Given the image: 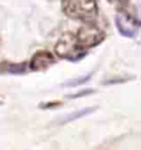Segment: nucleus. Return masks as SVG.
I'll list each match as a JSON object with an SVG mask.
<instances>
[{
    "instance_id": "obj_1",
    "label": "nucleus",
    "mask_w": 141,
    "mask_h": 150,
    "mask_svg": "<svg viewBox=\"0 0 141 150\" xmlns=\"http://www.w3.org/2000/svg\"><path fill=\"white\" fill-rule=\"evenodd\" d=\"M62 11L70 19L89 21L98 14V6L94 0H62Z\"/></svg>"
},
{
    "instance_id": "obj_2",
    "label": "nucleus",
    "mask_w": 141,
    "mask_h": 150,
    "mask_svg": "<svg viewBox=\"0 0 141 150\" xmlns=\"http://www.w3.org/2000/svg\"><path fill=\"white\" fill-rule=\"evenodd\" d=\"M105 34L94 25H84L79 28L75 35V40L80 49H92L104 41Z\"/></svg>"
},
{
    "instance_id": "obj_3",
    "label": "nucleus",
    "mask_w": 141,
    "mask_h": 150,
    "mask_svg": "<svg viewBox=\"0 0 141 150\" xmlns=\"http://www.w3.org/2000/svg\"><path fill=\"white\" fill-rule=\"evenodd\" d=\"M55 52L58 57L67 58V60H75L80 58L84 53H82V49L78 46L75 36L72 34H64L55 45Z\"/></svg>"
},
{
    "instance_id": "obj_4",
    "label": "nucleus",
    "mask_w": 141,
    "mask_h": 150,
    "mask_svg": "<svg viewBox=\"0 0 141 150\" xmlns=\"http://www.w3.org/2000/svg\"><path fill=\"white\" fill-rule=\"evenodd\" d=\"M116 28L123 36L133 39L136 35V31L139 28V23L130 15H118L115 18Z\"/></svg>"
},
{
    "instance_id": "obj_5",
    "label": "nucleus",
    "mask_w": 141,
    "mask_h": 150,
    "mask_svg": "<svg viewBox=\"0 0 141 150\" xmlns=\"http://www.w3.org/2000/svg\"><path fill=\"white\" fill-rule=\"evenodd\" d=\"M55 63V56L50 51H37L31 58L30 68L32 71H43Z\"/></svg>"
},
{
    "instance_id": "obj_6",
    "label": "nucleus",
    "mask_w": 141,
    "mask_h": 150,
    "mask_svg": "<svg viewBox=\"0 0 141 150\" xmlns=\"http://www.w3.org/2000/svg\"><path fill=\"white\" fill-rule=\"evenodd\" d=\"M94 110H95V108H90V107H89V108H84V109H82V110L74 112V113L68 114V115L62 120V123H69V122H72V120L79 119V118H83V117H85V115L93 113Z\"/></svg>"
},
{
    "instance_id": "obj_7",
    "label": "nucleus",
    "mask_w": 141,
    "mask_h": 150,
    "mask_svg": "<svg viewBox=\"0 0 141 150\" xmlns=\"http://www.w3.org/2000/svg\"><path fill=\"white\" fill-rule=\"evenodd\" d=\"M90 77H92V73H88V74H85V76H83V77L67 81L66 83H64V86H67V87H75V86H80V84H83L85 82H88Z\"/></svg>"
},
{
    "instance_id": "obj_8",
    "label": "nucleus",
    "mask_w": 141,
    "mask_h": 150,
    "mask_svg": "<svg viewBox=\"0 0 141 150\" xmlns=\"http://www.w3.org/2000/svg\"><path fill=\"white\" fill-rule=\"evenodd\" d=\"M25 63H20V65H10L8 67V71L11 73H23L25 72Z\"/></svg>"
},
{
    "instance_id": "obj_9",
    "label": "nucleus",
    "mask_w": 141,
    "mask_h": 150,
    "mask_svg": "<svg viewBox=\"0 0 141 150\" xmlns=\"http://www.w3.org/2000/svg\"><path fill=\"white\" fill-rule=\"evenodd\" d=\"M92 93H94V91H92V89H85V91L78 92V93H75V94H73V96H69L68 98H79V97H84V96H87V94H92Z\"/></svg>"
},
{
    "instance_id": "obj_10",
    "label": "nucleus",
    "mask_w": 141,
    "mask_h": 150,
    "mask_svg": "<svg viewBox=\"0 0 141 150\" xmlns=\"http://www.w3.org/2000/svg\"><path fill=\"white\" fill-rule=\"evenodd\" d=\"M61 103H58V102H55V103H47V104H41V108H55V105H59Z\"/></svg>"
},
{
    "instance_id": "obj_11",
    "label": "nucleus",
    "mask_w": 141,
    "mask_h": 150,
    "mask_svg": "<svg viewBox=\"0 0 141 150\" xmlns=\"http://www.w3.org/2000/svg\"><path fill=\"white\" fill-rule=\"evenodd\" d=\"M120 1H126V0H120Z\"/></svg>"
}]
</instances>
